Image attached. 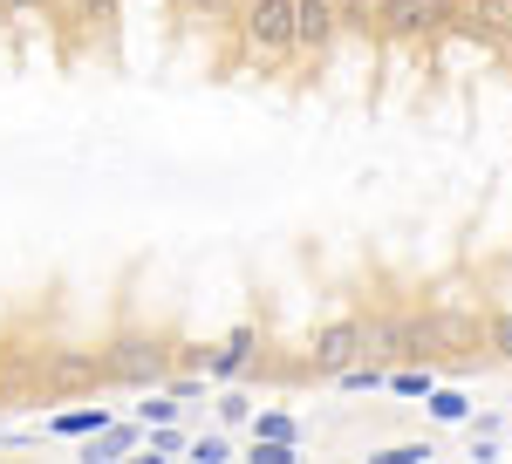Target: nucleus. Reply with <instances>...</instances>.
<instances>
[{
    "label": "nucleus",
    "mask_w": 512,
    "mask_h": 464,
    "mask_svg": "<svg viewBox=\"0 0 512 464\" xmlns=\"http://www.w3.org/2000/svg\"><path fill=\"white\" fill-rule=\"evenodd\" d=\"M233 28L246 62H287L294 55V0H239Z\"/></svg>",
    "instance_id": "nucleus-1"
},
{
    "label": "nucleus",
    "mask_w": 512,
    "mask_h": 464,
    "mask_svg": "<svg viewBox=\"0 0 512 464\" xmlns=\"http://www.w3.org/2000/svg\"><path fill=\"white\" fill-rule=\"evenodd\" d=\"M103 362H110V383H123V389L171 383V342L164 335H117V342L103 348Z\"/></svg>",
    "instance_id": "nucleus-2"
},
{
    "label": "nucleus",
    "mask_w": 512,
    "mask_h": 464,
    "mask_svg": "<svg viewBox=\"0 0 512 464\" xmlns=\"http://www.w3.org/2000/svg\"><path fill=\"white\" fill-rule=\"evenodd\" d=\"M103 383H110L103 348H41V362H35L41 396H82V389H103Z\"/></svg>",
    "instance_id": "nucleus-3"
},
{
    "label": "nucleus",
    "mask_w": 512,
    "mask_h": 464,
    "mask_svg": "<svg viewBox=\"0 0 512 464\" xmlns=\"http://www.w3.org/2000/svg\"><path fill=\"white\" fill-rule=\"evenodd\" d=\"M458 14V0H376L383 35H437Z\"/></svg>",
    "instance_id": "nucleus-4"
},
{
    "label": "nucleus",
    "mask_w": 512,
    "mask_h": 464,
    "mask_svg": "<svg viewBox=\"0 0 512 464\" xmlns=\"http://www.w3.org/2000/svg\"><path fill=\"white\" fill-rule=\"evenodd\" d=\"M308 362H315V376H342L362 362V321H328L308 348Z\"/></svg>",
    "instance_id": "nucleus-5"
},
{
    "label": "nucleus",
    "mask_w": 512,
    "mask_h": 464,
    "mask_svg": "<svg viewBox=\"0 0 512 464\" xmlns=\"http://www.w3.org/2000/svg\"><path fill=\"white\" fill-rule=\"evenodd\" d=\"M335 28H342L335 0H294V55H328Z\"/></svg>",
    "instance_id": "nucleus-6"
},
{
    "label": "nucleus",
    "mask_w": 512,
    "mask_h": 464,
    "mask_svg": "<svg viewBox=\"0 0 512 464\" xmlns=\"http://www.w3.org/2000/svg\"><path fill=\"white\" fill-rule=\"evenodd\" d=\"M431 342L444 355H478V342L492 348V321L478 328V314H431Z\"/></svg>",
    "instance_id": "nucleus-7"
},
{
    "label": "nucleus",
    "mask_w": 512,
    "mask_h": 464,
    "mask_svg": "<svg viewBox=\"0 0 512 464\" xmlns=\"http://www.w3.org/2000/svg\"><path fill=\"white\" fill-rule=\"evenodd\" d=\"M253 348H260V335H253V328H233L226 342H219L212 355H205V383H233V376H246Z\"/></svg>",
    "instance_id": "nucleus-8"
},
{
    "label": "nucleus",
    "mask_w": 512,
    "mask_h": 464,
    "mask_svg": "<svg viewBox=\"0 0 512 464\" xmlns=\"http://www.w3.org/2000/svg\"><path fill=\"white\" fill-rule=\"evenodd\" d=\"M130 451H144V424L137 417H110V424L96 430V437H82V458H130Z\"/></svg>",
    "instance_id": "nucleus-9"
},
{
    "label": "nucleus",
    "mask_w": 512,
    "mask_h": 464,
    "mask_svg": "<svg viewBox=\"0 0 512 464\" xmlns=\"http://www.w3.org/2000/svg\"><path fill=\"white\" fill-rule=\"evenodd\" d=\"M103 424H110L103 403H76V410H55V417H48V437H96Z\"/></svg>",
    "instance_id": "nucleus-10"
},
{
    "label": "nucleus",
    "mask_w": 512,
    "mask_h": 464,
    "mask_svg": "<svg viewBox=\"0 0 512 464\" xmlns=\"http://www.w3.org/2000/svg\"><path fill=\"white\" fill-rule=\"evenodd\" d=\"M465 14H472L485 35H499V41H512V0H465Z\"/></svg>",
    "instance_id": "nucleus-11"
},
{
    "label": "nucleus",
    "mask_w": 512,
    "mask_h": 464,
    "mask_svg": "<svg viewBox=\"0 0 512 464\" xmlns=\"http://www.w3.org/2000/svg\"><path fill=\"white\" fill-rule=\"evenodd\" d=\"M144 451H151V458H185L192 437H185L178 424H151V430H144Z\"/></svg>",
    "instance_id": "nucleus-12"
},
{
    "label": "nucleus",
    "mask_w": 512,
    "mask_h": 464,
    "mask_svg": "<svg viewBox=\"0 0 512 464\" xmlns=\"http://www.w3.org/2000/svg\"><path fill=\"white\" fill-rule=\"evenodd\" d=\"M431 417L437 424H465L472 417V396L465 389H431Z\"/></svg>",
    "instance_id": "nucleus-13"
},
{
    "label": "nucleus",
    "mask_w": 512,
    "mask_h": 464,
    "mask_svg": "<svg viewBox=\"0 0 512 464\" xmlns=\"http://www.w3.org/2000/svg\"><path fill=\"white\" fill-rule=\"evenodd\" d=\"M178 410H185V403H178L171 389H158L151 403H137V424H144V430H151V424H178Z\"/></svg>",
    "instance_id": "nucleus-14"
},
{
    "label": "nucleus",
    "mask_w": 512,
    "mask_h": 464,
    "mask_svg": "<svg viewBox=\"0 0 512 464\" xmlns=\"http://www.w3.org/2000/svg\"><path fill=\"white\" fill-rule=\"evenodd\" d=\"M253 437H280V444H294L301 430H294V417H287V410H260V417H253Z\"/></svg>",
    "instance_id": "nucleus-15"
},
{
    "label": "nucleus",
    "mask_w": 512,
    "mask_h": 464,
    "mask_svg": "<svg viewBox=\"0 0 512 464\" xmlns=\"http://www.w3.org/2000/svg\"><path fill=\"white\" fill-rule=\"evenodd\" d=\"M185 458H198V464H226V458H233V444H226L219 430H205V437H192V451H185Z\"/></svg>",
    "instance_id": "nucleus-16"
},
{
    "label": "nucleus",
    "mask_w": 512,
    "mask_h": 464,
    "mask_svg": "<svg viewBox=\"0 0 512 464\" xmlns=\"http://www.w3.org/2000/svg\"><path fill=\"white\" fill-rule=\"evenodd\" d=\"M246 458H253V464H294L301 451H294V444H280V437H253V451H246Z\"/></svg>",
    "instance_id": "nucleus-17"
},
{
    "label": "nucleus",
    "mask_w": 512,
    "mask_h": 464,
    "mask_svg": "<svg viewBox=\"0 0 512 464\" xmlns=\"http://www.w3.org/2000/svg\"><path fill=\"white\" fill-rule=\"evenodd\" d=\"M117 7H123V0H69V14H76V21H96V28H110Z\"/></svg>",
    "instance_id": "nucleus-18"
},
{
    "label": "nucleus",
    "mask_w": 512,
    "mask_h": 464,
    "mask_svg": "<svg viewBox=\"0 0 512 464\" xmlns=\"http://www.w3.org/2000/svg\"><path fill=\"white\" fill-rule=\"evenodd\" d=\"M437 451L431 444H390V451H376V464H431Z\"/></svg>",
    "instance_id": "nucleus-19"
},
{
    "label": "nucleus",
    "mask_w": 512,
    "mask_h": 464,
    "mask_svg": "<svg viewBox=\"0 0 512 464\" xmlns=\"http://www.w3.org/2000/svg\"><path fill=\"white\" fill-rule=\"evenodd\" d=\"M246 417H253V396L246 389H226L219 396V424H246Z\"/></svg>",
    "instance_id": "nucleus-20"
},
{
    "label": "nucleus",
    "mask_w": 512,
    "mask_h": 464,
    "mask_svg": "<svg viewBox=\"0 0 512 464\" xmlns=\"http://www.w3.org/2000/svg\"><path fill=\"white\" fill-rule=\"evenodd\" d=\"M396 389H403V396H431V369H403V376H396Z\"/></svg>",
    "instance_id": "nucleus-21"
},
{
    "label": "nucleus",
    "mask_w": 512,
    "mask_h": 464,
    "mask_svg": "<svg viewBox=\"0 0 512 464\" xmlns=\"http://www.w3.org/2000/svg\"><path fill=\"white\" fill-rule=\"evenodd\" d=\"M492 348H499V355L512 362V308H506V314H492Z\"/></svg>",
    "instance_id": "nucleus-22"
},
{
    "label": "nucleus",
    "mask_w": 512,
    "mask_h": 464,
    "mask_svg": "<svg viewBox=\"0 0 512 464\" xmlns=\"http://www.w3.org/2000/svg\"><path fill=\"white\" fill-rule=\"evenodd\" d=\"M0 14H48V0H0Z\"/></svg>",
    "instance_id": "nucleus-23"
}]
</instances>
